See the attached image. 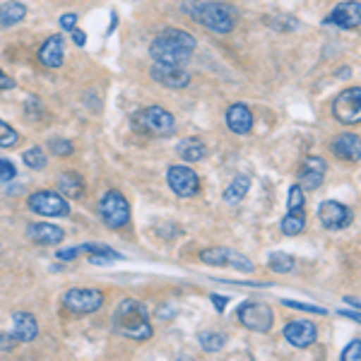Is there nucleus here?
I'll return each instance as SVG.
<instances>
[{
    "instance_id": "1",
    "label": "nucleus",
    "mask_w": 361,
    "mask_h": 361,
    "mask_svg": "<svg viewBox=\"0 0 361 361\" xmlns=\"http://www.w3.org/2000/svg\"><path fill=\"white\" fill-rule=\"evenodd\" d=\"M195 39L183 29L169 27L149 46V56L154 63H169V66H185L195 51Z\"/></svg>"
},
{
    "instance_id": "2",
    "label": "nucleus",
    "mask_w": 361,
    "mask_h": 361,
    "mask_svg": "<svg viewBox=\"0 0 361 361\" xmlns=\"http://www.w3.org/2000/svg\"><path fill=\"white\" fill-rule=\"evenodd\" d=\"M114 330L118 335L128 337V340H137V342L152 340L154 335L147 308H145V304H140L137 299H123L116 306Z\"/></svg>"
},
{
    "instance_id": "3",
    "label": "nucleus",
    "mask_w": 361,
    "mask_h": 361,
    "mask_svg": "<svg viewBox=\"0 0 361 361\" xmlns=\"http://www.w3.org/2000/svg\"><path fill=\"white\" fill-rule=\"evenodd\" d=\"M183 10L195 22H200L202 27H207L209 32L217 34H229L236 22L234 8L226 3H214V0H185Z\"/></svg>"
},
{
    "instance_id": "4",
    "label": "nucleus",
    "mask_w": 361,
    "mask_h": 361,
    "mask_svg": "<svg viewBox=\"0 0 361 361\" xmlns=\"http://www.w3.org/2000/svg\"><path fill=\"white\" fill-rule=\"evenodd\" d=\"M133 123L137 126V130L149 133L157 137H169L176 130V118L161 106H147L142 111H137L133 116Z\"/></svg>"
},
{
    "instance_id": "5",
    "label": "nucleus",
    "mask_w": 361,
    "mask_h": 361,
    "mask_svg": "<svg viewBox=\"0 0 361 361\" xmlns=\"http://www.w3.org/2000/svg\"><path fill=\"white\" fill-rule=\"evenodd\" d=\"M99 214H102L104 224H106L109 229H121V226H126L128 219H130V205H128V200L118 190H109V193L102 197V202H99Z\"/></svg>"
},
{
    "instance_id": "6",
    "label": "nucleus",
    "mask_w": 361,
    "mask_h": 361,
    "mask_svg": "<svg viewBox=\"0 0 361 361\" xmlns=\"http://www.w3.org/2000/svg\"><path fill=\"white\" fill-rule=\"evenodd\" d=\"M238 320L243 328L253 330V333H267L272 328V308L263 304V301H246L238 306Z\"/></svg>"
},
{
    "instance_id": "7",
    "label": "nucleus",
    "mask_w": 361,
    "mask_h": 361,
    "mask_svg": "<svg viewBox=\"0 0 361 361\" xmlns=\"http://www.w3.org/2000/svg\"><path fill=\"white\" fill-rule=\"evenodd\" d=\"M333 116L345 126H357L359 123V121H361V90H359V87L345 90V92H340V94L335 97Z\"/></svg>"
},
{
    "instance_id": "8",
    "label": "nucleus",
    "mask_w": 361,
    "mask_h": 361,
    "mask_svg": "<svg viewBox=\"0 0 361 361\" xmlns=\"http://www.w3.org/2000/svg\"><path fill=\"white\" fill-rule=\"evenodd\" d=\"M27 205L34 214H42V217H68L70 214V205L66 197L51 193V190H39V193L29 195Z\"/></svg>"
},
{
    "instance_id": "9",
    "label": "nucleus",
    "mask_w": 361,
    "mask_h": 361,
    "mask_svg": "<svg viewBox=\"0 0 361 361\" xmlns=\"http://www.w3.org/2000/svg\"><path fill=\"white\" fill-rule=\"evenodd\" d=\"M200 260L207 265H217V267H234V270L241 272H253L255 265L250 263V258H246L243 253H236L231 248H207L200 253Z\"/></svg>"
},
{
    "instance_id": "10",
    "label": "nucleus",
    "mask_w": 361,
    "mask_h": 361,
    "mask_svg": "<svg viewBox=\"0 0 361 361\" xmlns=\"http://www.w3.org/2000/svg\"><path fill=\"white\" fill-rule=\"evenodd\" d=\"M63 306L73 313H94L104 306V294L99 289H70L63 296Z\"/></svg>"
},
{
    "instance_id": "11",
    "label": "nucleus",
    "mask_w": 361,
    "mask_h": 361,
    "mask_svg": "<svg viewBox=\"0 0 361 361\" xmlns=\"http://www.w3.org/2000/svg\"><path fill=\"white\" fill-rule=\"evenodd\" d=\"M166 180L178 197H193L200 190V178L190 166H169Z\"/></svg>"
},
{
    "instance_id": "12",
    "label": "nucleus",
    "mask_w": 361,
    "mask_h": 361,
    "mask_svg": "<svg viewBox=\"0 0 361 361\" xmlns=\"http://www.w3.org/2000/svg\"><path fill=\"white\" fill-rule=\"evenodd\" d=\"M152 78L169 90H183L190 85V73L183 66H169V63H154Z\"/></svg>"
},
{
    "instance_id": "13",
    "label": "nucleus",
    "mask_w": 361,
    "mask_h": 361,
    "mask_svg": "<svg viewBox=\"0 0 361 361\" xmlns=\"http://www.w3.org/2000/svg\"><path fill=\"white\" fill-rule=\"evenodd\" d=\"M284 340L289 345L304 349V347H311L313 342L318 340V330L311 320H292V323L284 325Z\"/></svg>"
},
{
    "instance_id": "14",
    "label": "nucleus",
    "mask_w": 361,
    "mask_h": 361,
    "mask_svg": "<svg viewBox=\"0 0 361 361\" xmlns=\"http://www.w3.org/2000/svg\"><path fill=\"white\" fill-rule=\"evenodd\" d=\"M318 219L323 222V226L328 229H345L347 224H352V212L349 207H345L337 200H325L318 207Z\"/></svg>"
},
{
    "instance_id": "15",
    "label": "nucleus",
    "mask_w": 361,
    "mask_h": 361,
    "mask_svg": "<svg viewBox=\"0 0 361 361\" xmlns=\"http://www.w3.org/2000/svg\"><path fill=\"white\" fill-rule=\"evenodd\" d=\"M325 171H328V161L323 157H308L304 161V169H301L299 176V188L301 190H316L323 185Z\"/></svg>"
},
{
    "instance_id": "16",
    "label": "nucleus",
    "mask_w": 361,
    "mask_h": 361,
    "mask_svg": "<svg viewBox=\"0 0 361 361\" xmlns=\"http://www.w3.org/2000/svg\"><path fill=\"white\" fill-rule=\"evenodd\" d=\"M328 25H335L340 29H359L361 25V5L357 0H349V3H340L333 10V15L328 17Z\"/></svg>"
},
{
    "instance_id": "17",
    "label": "nucleus",
    "mask_w": 361,
    "mask_h": 361,
    "mask_svg": "<svg viewBox=\"0 0 361 361\" xmlns=\"http://www.w3.org/2000/svg\"><path fill=\"white\" fill-rule=\"evenodd\" d=\"M27 236L32 243H39V246H56V243H63V234L61 226L56 224H46V222H34L27 226Z\"/></svg>"
},
{
    "instance_id": "18",
    "label": "nucleus",
    "mask_w": 361,
    "mask_h": 361,
    "mask_svg": "<svg viewBox=\"0 0 361 361\" xmlns=\"http://www.w3.org/2000/svg\"><path fill=\"white\" fill-rule=\"evenodd\" d=\"M226 126L236 135H248L250 128H253V114H250L246 104H231L226 109Z\"/></svg>"
},
{
    "instance_id": "19",
    "label": "nucleus",
    "mask_w": 361,
    "mask_h": 361,
    "mask_svg": "<svg viewBox=\"0 0 361 361\" xmlns=\"http://www.w3.org/2000/svg\"><path fill=\"white\" fill-rule=\"evenodd\" d=\"M63 58H66V42H63L61 34L46 39L44 46L39 49V61H42L44 66L51 68V70L61 68L63 66Z\"/></svg>"
},
{
    "instance_id": "20",
    "label": "nucleus",
    "mask_w": 361,
    "mask_h": 361,
    "mask_svg": "<svg viewBox=\"0 0 361 361\" xmlns=\"http://www.w3.org/2000/svg\"><path fill=\"white\" fill-rule=\"evenodd\" d=\"M13 340L15 342H32L39 335V323L32 313L17 311L13 316Z\"/></svg>"
},
{
    "instance_id": "21",
    "label": "nucleus",
    "mask_w": 361,
    "mask_h": 361,
    "mask_svg": "<svg viewBox=\"0 0 361 361\" xmlns=\"http://www.w3.org/2000/svg\"><path fill=\"white\" fill-rule=\"evenodd\" d=\"M333 152L345 161H357L361 159V140L357 133H345L333 142Z\"/></svg>"
},
{
    "instance_id": "22",
    "label": "nucleus",
    "mask_w": 361,
    "mask_h": 361,
    "mask_svg": "<svg viewBox=\"0 0 361 361\" xmlns=\"http://www.w3.org/2000/svg\"><path fill=\"white\" fill-rule=\"evenodd\" d=\"M78 253H87L90 255V263L94 265H106L111 260L121 258V253H116L114 248L104 246V243H82V246H78Z\"/></svg>"
},
{
    "instance_id": "23",
    "label": "nucleus",
    "mask_w": 361,
    "mask_h": 361,
    "mask_svg": "<svg viewBox=\"0 0 361 361\" xmlns=\"http://www.w3.org/2000/svg\"><path fill=\"white\" fill-rule=\"evenodd\" d=\"M176 152H178L180 159H185V161H200V159H205L207 147H205V142H202V140L185 137V140H180V142H178Z\"/></svg>"
},
{
    "instance_id": "24",
    "label": "nucleus",
    "mask_w": 361,
    "mask_h": 361,
    "mask_svg": "<svg viewBox=\"0 0 361 361\" xmlns=\"http://www.w3.org/2000/svg\"><path fill=\"white\" fill-rule=\"evenodd\" d=\"M58 188H61L63 197H80L85 193V180L82 176H78V173H63L61 178H58Z\"/></svg>"
},
{
    "instance_id": "25",
    "label": "nucleus",
    "mask_w": 361,
    "mask_h": 361,
    "mask_svg": "<svg viewBox=\"0 0 361 361\" xmlns=\"http://www.w3.org/2000/svg\"><path fill=\"white\" fill-rule=\"evenodd\" d=\"M248 188H250V178L248 176H236L229 185H226L224 202L226 205H236V202H241L243 197H246Z\"/></svg>"
},
{
    "instance_id": "26",
    "label": "nucleus",
    "mask_w": 361,
    "mask_h": 361,
    "mask_svg": "<svg viewBox=\"0 0 361 361\" xmlns=\"http://www.w3.org/2000/svg\"><path fill=\"white\" fill-rule=\"evenodd\" d=\"M27 17V8L22 3H5L0 5V27H13Z\"/></svg>"
},
{
    "instance_id": "27",
    "label": "nucleus",
    "mask_w": 361,
    "mask_h": 361,
    "mask_svg": "<svg viewBox=\"0 0 361 361\" xmlns=\"http://www.w3.org/2000/svg\"><path fill=\"white\" fill-rule=\"evenodd\" d=\"M306 229V217L304 212H289L282 219V234L284 236H299Z\"/></svg>"
},
{
    "instance_id": "28",
    "label": "nucleus",
    "mask_w": 361,
    "mask_h": 361,
    "mask_svg": "<svg viewBox=\"0 0 361 361\" xmlns=\"http://www.w3.org/2000/svg\"><path fill=\"white\" fill-rule=\"evenodd\" d=\"M294 267H296V263H294L292 255H287V253H272L270 255V270L279 272V275H287V272H292Z\"/></svg>"
},
{
    "instance_id": "29",
    "label": "nucleus",
    "mask_w": 361,
    "mask_h": 361,
    "mask_svg": "<svg viewBox=\"0 0 361 361\" xmlns=\"http://www.w3.org/2000/svg\"><path fill=\"white\" fill-rule=\"evenodd\" d=\"M200 347L205 349V352H219V349L224 347V335L222 333H200Z\"/></svg>"
},
{
    "instance_id": "30",
    "label": "nucleus",
    "mask_w": 361,
    "mask_h": 361,
    "mask_svg": "<svg viewBox=\"0 0 361 361\" xmlns=\"http://www.w3.org/2000/svg\"><path fill=\"white\" fill-rule=\"evenodd\" d=\"M22 159H25V164L27 166H32V169H44L46 166V154H44V149L42 147H29L27 152H25V157H22Z\"/></svg>"
},
{
    "instance_id": "31",
    "label": "nucleus",
    "mask_w": 361,
    "mask_h": 361,
    "mask_svg": "<svg viewBox=\"0 0 361 361\" xmlns=\"http://www.w3.org/2000/svg\"><path fill=\"white\" fill-rule=\"evenodd\" d=\"M49 149L56 157H70V154L75 152L73 142H70V140H63V137H51L49 140Z\"/></svg>"
},
{
    "instance_id": "32",
    "label": "nucleus",
    "mask_w": 361,
    "mask_h": 361,
    "mask_svg": "<svg viewBox=\"0 0 361 361\" xmlns=\"http://www.w3.org/2000/svg\"><path fill=\"white\" fill-rule=\"evenodd\" d=\"M17 140H20V135H17L15 128H10L5 121H0V147H15Z\"/></svg>"
},
{
    "instance_id": "33",
    "label": "nucleus",
    "mask_w": 361,
    "mask_h": 361,
    "mask_svg": "<svg viewBox=\"0 0 361 361\" xmlns=\"http://www.w3.org/2000/svg\"><path fill=\"white\" fill-rule=\"evenodd\" d=\"M301 209H304V190L296 183L289 188V212H301Z\"/></svg>"
},
{
    "instance_id": "34",
    "label": "nucleus",
    "mask_w": 361,
    "mask_h": 361,
    "mask_svg": "<svg viewBox=\"0 0 361 361\" xmlns=\"http://www.w3.org/2000/svg\"><path fill=\"white\" fill-rule=\"evenodd\" d=\"M284 306H292V308H299V311H308V313H318V316H325V308L320 306H313V304H301V301H292V299H284L282 301Z\"/></svg>"
},
{
    "instance_id": "35",
    "label": "nucleus",
    "mask_w": 361,
    "mask_h": 361,
    "mask_svg": "<svg viewBox=\"0 0 361 361\" xmlns=\"http://www.w3.org/2000/svg\"><path fill=\"white\" fill-rule=\"evenodd\" d=\"M361 359V340H352V345H349L345 352H342V361H359Z\"/></svg>"
},
{
    "instance_id": "36",
    "label": "nucleus",
    "mask_w": 361,
    "mask_h": 361,
    "mask_svg": "<svg viewBox=\"0 0 361 361\" xmlns=\"http://www.w3.org/2000/svg\"><path fill=\"white\" fill-rule=\"evenodd\" d=\"M10 178H15V166L10 161L0 159V180H10Z\"/></svg>"
},
{
    "instance_id": "37",
    "label": "nucleus",
    "mask_w": 361,
    "mask_h": 361,
    "mask_svg": "<svg viewBox=\"0 0 361 361\" xmlns=\"http://www.w3.org/2000/svg\"><path fill=\"white\" fill-rule=\"evenodd\" d=\"M75 25H78V15H75V13H68V15H63V17H61L63 32H73Z\"/></svg>"
},
{
    "instance_id": "38",
    "label": "nucleus",
    "mask_w": 361,
    "mask_h": 361,
    "mask_svg": "<svg viewBox=\"0 0 361 361\" xmlns=\"http://www.w3.org/2000/svg\"><path fill=\"white\" fill-rule=\"evenodd\" d=\"M0 90H15V80L8 78L3 70H0Z\"/></svg>"
},
{
    "instance_id": "39",
    "label": "nucleus",
    "mask_w": 361,
    "mask_h": 361,
    "mask_svg": "<svg viewBox=\"0 0 361 361\" xmlns=\"http://www.w3.org/2000/svg\"><path fill=\"white\" fill-rule=\"evenodd\" d=\"M17 345V342L13 340V335H0V349H13Z\"/></svg>"
},
{
    "instance_id": "40",
    "label": "nucleus",
    "mask_w": 361,
    "mask_h": 361,
    "mask_svg": "<svg viewBox=\"0 0 361 361\" xmlns=\"http://www.w3.org/2000/svg\"><path fill=\"white\" fill-rule=\"evenodd\" d=\"M226 296H217V294H212V304H214V308H217V311H224V306H226Z\"/></svg>"
},
{
    "instance_id": "41",
    "label": "nucleus",
    "mask_w": 361,
    "mask_h": 361,
    "mask_svg": "<svg viewBox=\"0 0 361 361\" xmlns=\"http://www.w3.org/2000/svg\"><path fill=\"white\" fill-rule=\"evenodd\" d=\"M73 39H75V44H78V46H85L87 44V34L80 32V29H73Z\"/></svg>"
}]
</instances>
